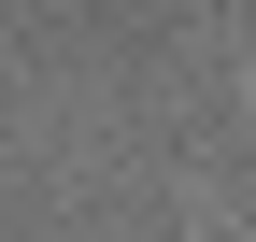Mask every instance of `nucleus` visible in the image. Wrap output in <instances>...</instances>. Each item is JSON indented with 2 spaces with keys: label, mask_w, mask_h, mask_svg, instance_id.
<instances>
[{
  "label": "nucleus",
  "mask_w": 256,
  "mask_h": 242,
  "mask_svg": "<svg viewBox=\"0 0 256 242\" xmlns=\"http://www.w3.org/2000/svg\"><path fill=\"white\" fill-rule=\"evenodd\" d=\"M242 100H256V72H242Z\"/></svg>",
  "instance_id": "f257e3e1"
}]
</instances>
